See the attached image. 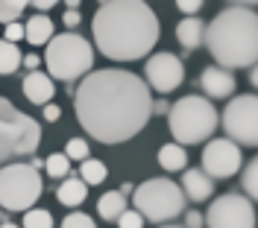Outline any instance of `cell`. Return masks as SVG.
<instances>
[{
  "mask_svg": "<svg viewBox=\"0 0 258 228\" xmlns=\"http://www.w3.org/2000/svg\"><path fill=\"white\" fill-rule=\"evenodd\" d=\"M41 108H44V120H47V123H56V120L62 117V108H59L56 102H47V105H41Z\"/></svg>",
  "mask_w": 258,
  "mask_h": 228,
  "instance_id": "obj_33",
  "label": "cell"
},
{
  "mask_svg": "<svg viewBox=\"0 0 258 228\" xmlns=\"http://www.w3.org/2000/svg\"><path fill=\"white\" fill-rule=\"evenodd\" d=\"M123 211H126V196L120 193V190H109V193L100 196V202H97V213L106 222H114Z\"/></svg>",
  "mask_w": 258,
  "mask_h": 228,
  "instance_id": "obj_19",
  "label": "cell"
},
{
  "mask_svg": "<svg viewBox=\"0 0 258 228\" xmlns=\"http://www.w3.org/2000/svg\"><path fill=\"white\" fill-rule=\"evenodd\" d=\"M200 85H203V91H206L209 97L226 99V97H232V94H235V85H238V82H235V76H232L226 67L214 65V67H206V70H203Z\"/></svg>",
  "mask_w": 258,
  "mask_h": 228,
  "instance_id": "obj_13",
  "label": "cell"
},
{
  "mask_svg": "<svg viewBox=\"0 0 258 228\" xmlns=\"http://www.w3.org/2000/svg\"><path fill=\"white\" fill-rule=\"evenodd\" d=\"M30 6V0H0V24H12Z\"/></svg>",
  "mask_w": 258,
  "mask_h": 228,
  "instance_id": "obj_24",
  "label": "cell"
},
{
  "mask_svg": "<svg viewBox=\"0 0 258 228\" xmlns=\"http://www.w3.org/2000/svg\"><path fill=\"white\" fill-rule=\"evenodd\" d=\"M41 196V176L30 164H3L0 167V208L30 211Z\"/></svg>",
  "mask_w": 258,
  "mask_h": 228,
  "instance_id": "obj_8",
  "label": "cell"
},
{
  "mask_svg": "<svg viewBox=\"0 0 258 228\" xmlns=\"http://www.w3.org/2000/svg\"><path fill=\"white\" fill-rule=\"evenodd\" d=\"M80 126L100 144L132 141L153 117V94L147 82L129 70H88L74 91Z\"/></svg>",
  "mask_w": 258,
  "mask_h": 228,
  "instance_id": "obj_1",
  "label": "cell"
},
{
  "mask_svg": "<svg viewBox=\"0 0 258 228\" xmlns=\"http://www.w3.org/2000/svg\"><path fill=\"white\" fill-rule=\"evenodd\" d=\"M30 3H32V6H38L41 12H47V9H53V6H56L59 0H30Z\"/></svg>",
  "mask_w": 258,
  "mask_h": 228,
  "instance_id": "obj_36",
  "label": "cell"
},
{
  "mask_svg": "<svg viewBox=\"0 0 258 228\" xmlns=\"http://www.w3.org/2000/svg\"><path fill=\"white\" fill-rule=\"evenodd\" d=\"M80 3H82V0H64V6H68V9H80Z\"/></svg>",
  "mask_w": 258,
  "mask_h": 228,
  "instance_id": "obj_38",
  "label": "cell"
},
{
  "mask_svg": "<svg viewBox=\"0 0 258 228\" xmlns=\"http://www.w3.org/2000/svg\"><path fill=\"white\" fill-rule=\"evenodd\" d=\"M185 79V67L173 53H156L147 59V88L159 91V94H170L176 91Z\"/></svg>",
  "mask_w": 258,
  "mask_h": 228,
  "instance_id": "obj_12",
  "label": "cell"
},
{
  "mask_svg": "<svg viewBox=\"0 0 258 228\" xmlns=\"http://www.w3.org/2000/svg\"><path fill=\"white\" fill-rule=\"evenodd\" d=\"M21 65L27 67V70H35V67L41 65V59H38V56H32V53H30V56H21Z\"/></svg>",
  "mask_w": 258,
  "mask_h": 228,
  "instance_id": "obj_35",
  "label": "cell"
},
{
  "mask_svg": "<svg viewBox=\"0 0 258 228\" xmlns=\"http://www.w3.org/2000/svg\"><path fill=\"white\" fill-rule=\"evenodd\" d=\"M203 35H206V21H200L197 15H188L185 21H179L176 38L185 47V53H194L197 47H203Z\"/></svg>",
  "mask_w": 258,
  "mask_h": 228,
  "instance_id": "obj_16",
  "label": "cell"
},
{
  "mask_svg": "<svg viewBox=\"0 0 258 228\" xmlns=\"http://www.w3.org/2000/svg\"><path fill=\"white\" fill-rule=\"evenodd\" d=\"M167 129L176 144H203L217 129V108L209 97H182L167 108Z\"/></svg>",
  "mask_w": 258,
  "mask_h": 228,
  "instance_id": "obj_4",
  "label": "cell"
},
{
  "mask_svg": "<svg viewBox=\"0 0 258 228\" xmlns=\"http://www.w3.org/2000/svg\"><path fill=\"white\" fill-rule=\"evenodd\" d=\"M44 62H47L50 79H62V82L71 85L74 79L85 76V73L94 67V47L77 33L53 35L47 41Z\"/></svg>",
  "mask_w": 258,
  "mask_h": 228,
  "instance_id": "obj_6",
  "label": "cell"
},
{
  "mask_svg": "<svg viewBox=\"0 0 258 228\" xmlns=\"http://www.w3.org/2000/svg\"><path fill=\"white\" fill-rule=\"evenodd\" d=\"M185 193L170 179H147L132 190V208L150 222H170L185 213Z\"/></svg>",
  "mask_w": 258,
  "mask_h": 228,
  "instance_id": "obj_7",
  "label": "cell"
},
{
  "mask_svg": "<svg viewBox=\"0 0 258 228\" xmlns=\"http://www.w3.org/2000/svg\"><path fill=\"white\" fill-rule=\"evenodd\" d=\"M85 196H88V184H85L82 179H77V176H64L62 184L56 187V199H59L62 205H68V208L82 205Z\"/></svg>",
  "mask_w": 258,
  "mask_h": 228,
  "instance_id": "obj_17",
  "label": "cell"
},
{
  "mask_svg": "<svg viewBox=\"0 0 258 228\" xmlns=\"http://www.w3.org/2000/svg\"><path fill=\"white\" fill-rule=\"evenodd\" d=\"M159 228H185V225H173V222H161Z\"/></svg>",
  "mask_w": 258,
  "mask_h": 228,
  "instance_id": "obj_40",
  "label": "cell"
},
{
  "mask_svg": "<svg viewBox=\"0 0 258 228\" xmlns=\"http://www.w3.org/2000/svg\"><path fill=\"white\" fill-rule=\"evenodd\" d=\"M0 228H21V225H15V222H0Z\"/></svg>",
  "mask_w": 258,
  "mask_h": 228,
  "instance_id": "obj_41",
  "label": "cell"
},
{
  "mask_svg": "<svg viewBox=\"0 0 258 228\" xmlns=\"http://www.w3.org/2000/svg\"><path fill=\"white\" fill-rule=\"evenodd\" d=\"M182 193L185 199H191V202H206L214 190V179H211L209 173H203V170H185V176H182Z\"/></svg>",
  "mask_w": 258,
  "mask_h": 228,
  "instance_id": "obj_15",
  "label": "cell"
},
{
  "mask_svg": "<svg viewBox=\"0 0 258 228\" xmlns=\"http://www.w3.org/2000/svg\"><path fill=\"white\" fill-rule=\"evenodd\" d=\"M185 164H188V155H185V147L182 144H164L159 149V167L161 170H167V173H179V170H185Z\"/></svg>",
  "mask_w": 258,
  "mask_h": 228,
  "instance_id": "obj_20",
  "label": "cell"
},
{
  "mask_svg": "<svg viewBox=\"0 0 258 228\" xmlns=\"http://www.w3.org/2000/svg\"><path fill=\"white\" fill-rule=\"evenodd\" d=\"M203 3H206V0H176V6L185 15H197V12L203 9Z\"/></svg>",
  "mask_w": 258,
  "mask_h": 228,
  "instance_id": "obj_31",
  "label": "cell"
},
{
  "mask_svg": "<svg viewBox=\"0 0 258 228\" xmlns=\"http://www.w3.org/2000/svg\"><path fill=\"white\" fill-rule=\"evenodd\" d=\"M18 67H21V50H18L12 41L0 38V76L15 73Z\"/></svg>",
  "mask_w": 258,
  "mask_h": 228,
  "instance_id": "obj_21",
  "label": "cell"
},
{
  "mask_svg": "<svg viewBox=\"0 0 258 228\" xmlns=\"http://www.w3.org/2000/svg\"><path fill=\"white\" fill-rule=\"evenodd\" d=\"M38 144H41V126L30 114H24L9 99L0 97V167L24 155H35Z\"/></svg>",
  "mask_w": 258,
  "mask_h": 228,
  "instance_id": "obj_5",
  "label": "cell"
},
{
  "mask_svg": "<svg viewBox=\"0 0 258 228\" xmlns=\"http://www.w3.org/2000/svg\"><path fill=\"white\" fill-rule=\"evenodd\" d=\"M232 3H235V6H252L255 0H232Z\"/></svg>",
  "mask_w": 258,
  "mask_h": 228,
  "instance_id": "obj_39",
  "label": "cell"
},
{
  "mask_svg": "<svg viewBox=\"0 0 258 228\" xmlns=\"http://www.w3.org/2000/svg\"><path fill=\"white\" fill-rule=\"evenodd\" d=\"M62 24L68 27V30H74V27H80L82 24V15H80V9H68L62 18Z\"/></svg>",
  "mask_w": 258,
  "mask_h": 228,
  "instance_id": "obj_32",
  "label": "cell"
},
{
  "mask_svg": "<svg viewBox=\"0 0 258 228\" xmlns=\"http://www.w3.org/2000/svg\"><path fill=\"white\" fill-rule=\"evenodd\" d=\"M24 38L35 44V47H41V44H47L50 38H53V21L47 15H35L27 21V27H24Z\"/></svg>",
  "mask_w": 258,
  "mask_h": 228,
  "instance_id": "obj_18",
  "label": "cell"
},
{
  "mask_svg": "<svg viewBox=\"0 0 258 228\" xmlns=\"http://www.w3.org/2000/svg\"><path fill=\"white\" fill-rule=\"evenodd\" d=\"M44 170H47L50 179H64V176H71V161H68L64 152H53L44 161Z\"/></svg>",
  "mask_w": 258,
  "mask_h": 228,
  "instance_id": "obj_23",
  "label": "cell"
},
{
  "mask_svg": "<svg viewBox=\"0 0 258 228\" xmlns=\"http://www.w3.org/2000/svg\"><path fill=\"white\" fill-rule=\"evenodd\" d=\"M109 176V170H106V164L97 161V158H85L82 161V170H80V179L85 184H103Z\"/></svg>",
  "mask_w": 258,
  "mask_h": 228,
  "instance_id": "obj_22",
  "label": "cell"
},
{
  "mask_svg": "<svg viewBox=\"0 0 258 228\" xmlns=\"http://www.w3.org/2000/svg\"><path fill=\"white\" fill-rule=\"evenodd\" d=\"M97 3H109V0H97Z\"/></svg>",
  "mask_w": 258,
  "mask_h": 228,
  "instance_id": "obj_42",
  "label": "cell"
},
{
  "mask_svg": "<svg viewBox=\"0 0 258 228\" xmlns=\"http://www.w3.org/2000/svg\"><path fill=\"white\" fill-rule=\"evenodd\" d=\"M203 225H206V222H203V216H200L197 211L185 213V228H203Z\"/></svg>",
  "mask_w": 258,
  "mask_h": 228,
  "instance_id": "obj_34",
  "label": "cell"
},
{
  "mask_svg": "<svg viewBox=\"0 0 258 228\" xmlns=\"http://www.w3.org/2000/svg\"><path fill=\"white\" fill-rule=\"evenodd\" d=\"M24 228H53V216L44 208H32L24 213Z\"/></svg>",
  "mask_w": 258,
  "mask_h": 228,
  "instance_id": "obj_26",
  "label": "cell"
},
{
  "mask_svg": "<svg viewBox=\"0 0 258 228\" xmlns=\"http://www.w3.org/2000/svg\"><path fill=\"white\" fill-rule=\"evenodd\" d=\"M241 147L229 138L209 141L203 149V173H209L211 179H232L235 173H241Z\"/></svg>",
  "mask_w": 258,
  "mask_h": 228,
  "instance_id": "obj_11",
  "label": "cell"
},
{
  "mask_svg": "<svg viewBox=\"0 0 258 228\" xmlns=\"http://www.w3.org/2000/svg\"><path fill=\"white\" fill-rule=\"evenodd\" d=\"M0 222H3V211H0Z\"/></svg>",
  "mask_w": 258,
  "mask_h": 228,
  "instance_id": "obj_43",
  "label": "cell"
},
{
  "mask_svg": "<svg viewBox=\"0 0 258 228\" xmlns=\"http://www.w3.org/2000/svg\"><path fill=\"white\" fill-rule=\"evenodd\" d=\"M203 222L209 228H255V205L243 193H223L209 205Z\"/></svg>",
  "mask_w": 258,
  "mask_h": 228,
  "instance_id": "obj_10",
  "label": "cell"
},
{
  "mask_svg": "<svg viewBox=\"0 0 258 228\" xmlns=\"http://www.w3.org/2000/svg\"><path fill=\"white\" fill-rule=\"evenodd\" d=\"M62 228H97L94 225V219L88 216V213H68L64 216V222H62Z\"/></svg>",
  "mask_w": 258,
  "mask_h": 228,
  "instance_id": "obj_29",
  "label": "cell"
},
{
  "mask_svg": "<svg viewBox=\"0 0 258 228\" xmlns=\"http://www.w3.org/2000/svg\"><path fill=\"white\" fill-rule=\"evenodd\" d=\"M24 97L30 99L32 105H47L53 94H56V85L50 79L47 73H41V70H30L27 76H24Z\"/></svg>",
  "mask_w": 258,
  "mask_h": 228,
  "instance_id": "obj_14",
  "label": "cell"
},
{
  "mask_svg": "<svg viewBox=\"0 0 258 228\" xmlns=\"http://www.w3.org/2000/svg\"><path fill=\"white\" fill-rule=\"evenodd\" d=\"M94 44L106 59L135 62L144 59L159 41V18L147 0H109L91 18Z\"/></svg>",
  "mask_w": 258,
  "mask_h": 228,
  "instance_id": "obj_2",
  "label": "cell"
},
{
  "mask_svg": "<svg viewBox=\"0 0 258 228\" xmlns=\"http://www.w3.org/2000/svg\"><path fill=\"white\" fill-rule=\"evenodd\" d=\"M167 108H170L167 102H153V111H159V114H167Z\"/></svg>",
  "mask_w": 258,
  "mask_h": 228,
  "instance_id": "obj_37",
  "label": "cell"
},
{
  "mask_svg": "<svg viewBox=\"0 0 258 228\" xmlns=\"http://www.w3.org/2000/svg\"><path fill=\"white\" fill-rule=\"evenodd\" d=\"M223 129L229 141H235L238 147H255L258 144V97L255 94H241L232 97L226 111L220 114Z\"/></svg>",
  "mask_w": 258,
  "mask_h": 228,
  "instance_id": "obj_9",
  "label": "cell"
},
{
  "mask_svg": "<svg viewBox=\"0 0 258 228\" xmlns=\"http://www.w3.org/2000/svg\"><path fill=\"white\" fill-rule=\"evenodd\" d=\"M64 155H68V161H85L88 158V144L82 138H71L68 147H64Z\"/></svg>",
  "mask_w": 258,
  "mask_h": 228,
  "instance_id": "obj_27",
  "label": "cell"
},
{
  "mask_svg": "<svg viewBox=\"0 0 258 228\" xmlns=\"http://www.w3.org/2000/svg\"><path fill=\"white\" fill-rule=\"evenodd\" d=\"M6 27V41H21L24 38V24H18V21H12V24H3Z\"/></svg>",
  "mask_w": 258,
  "mask_h": 228,
  "instance_id": "obj_30",
  "label": "cell"
},
{
  "mask_svg": "<svg viewBox=\"0 0 258 228\" xmlns=\"http://www.w3.org/2000/svg\"><path fill=\"white\" fill-rule=\"evenodd\" d=\"M114 222H117V228H144V216L132 208V211H123Z\"/></svg>",
  "mask_w": 258,
  "mask_h": 228,
  "instance_id": "obj_28",
  "label": "cell"
},
{
  "mask_svg": "<svg viewBox=\"0 0 258 228\" xmlns=\"http://www.w3.org/2000/svg\"><path fill=\"white\" fill-rule=\"evenodd\" d=\"M203 44L226 70L252 67L258 56V15L252 6H229L206 27Z\"/></svg>",
  "mask_w": 258,
  "mask_h": 228,
  "instance_id": "obj_3",
  "label": "cell"
},
{
  "mask_svg": "<svg viewBox=\"0 0 258 228\" xmlns=\"http://www.w3.org/2000/svg\"><path fill=\"white\" fill-rule=\"evenodd\" d=\"M243 196H249V199H255L258 196V161H246L243 167Z\"/></svg>",
  "mask_w": 258,
  "mask_h": 228,
  "instance_id": "obj_25",
  "label": "cell"
}]
</instances>
